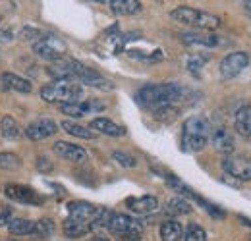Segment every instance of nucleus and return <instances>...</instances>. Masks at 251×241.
I'll use <instances>...</instances> for the list:
<instances>
[{"label":"nucleus","mask_w":251,"mask_h":241,"mask_svg":"<svg viewBox=\"0 0 251 241\" xmlns=\"http://www.w3.org/2000/svg\"><path fill=\"white\" fill-rule=\"evenodd\" d=\"M182 96H184V89L176 83H151V85H145L137 91L135 100L143 108L157 112V110L168 108V106H176V102Z\"/></svg>","instance_id":"nucleus-1"},{"label":"nucleus","mask_w":251,"mask_h":241,"mask_svg":"<svg viewBox=\"0 0 251 241\" xmlns=\"http://www.w3.org/2000/svg\"><path fill=\"white\" fill-rule=\"evenodd\" d=\"M211 139V123L201 116H189L182 125V137L180 145L182 151L199 152L209 145Z\"/></svg>","instance_id":"nucleus-2"},{"label":"nucleus","mask_w":251,"mask_h":241,"mask_svg":"<svg viewBox=\"0 0 251 241\" xmlns=\"http://www.w3.org/2000/svg\"><path fill=\"white\" fill-rule=\"evenodd\" d=\"M172 20L182 24V25H188V27H195V29H205V31H213L220 27V18L215 14H209V12H203V10H195V8H189V6H180V8H174L170 12Z\"/></svg>","instance_id":"nucleus-3"},{"label":"nucleus","mask_w":251,"mask_h":241,"mask_svg":"<svg viewBox=\"0 0 251 241\" xmlns=\"http://www.w3.org/2000/svg\"><path fill=\"white\" fill-rule=\"evenodd\" d=\"M41 96L47 102H58V104H68V102H77L83 96V87L77 81L72 79H60L45 85L41 89Z\"/></svg>","instance_id":"nucleus-4"},{"label":"nucleus","mask_w":251,"mask_h":241,"mask_svg":"<svg viewBox=\"0 0 251 241\" xmlns=\"http://www.w3.org/2000/svg\"><path fill=\"white\" fill-rule=\"evenodd\" d=\"M49 75L54 77V81H60V79H72V81H81L89 72L91 68L83 66L79 60H74V58H62L58 62H52L49 68H47Z\"/></svg>","instance_id":"nucleus-5"},{"label":"nucleus","mask_w":251,"mask_h":241,"mask_svg":"<svg viewBox=\"0 0 251 241\" xmlns=\"http://www.w3.org/2000/svg\"><path fill=\"white\" fill-rule=\"evenodd\" d=\"M66 50H68L66 43L54 35H43L37 43H33V52L50 62H58L66 58Z\"/></svg>","instance_id":"nucleus-6"},{"label":"nucleus","mask_w":251,"mask_h":241,"mask_svg":"<svg viewBox=\"0 0 251 241\" xmlns=\"http://www.w3.org/2000/svg\"><path fill=\"white\" fill-rule=\"evenodd\" d=\"M222 170L242 181H251V156L248 154H228L222 160Z\"/></svg>","instance_id":"nucleus-7"},{"label":"nucleus","mask_w":251,"mask_h":241,"mask_svg":"<svg viewBox=\"0 0 251 241\" xmlns=\"http://www.w3.org/2000/svg\"><path fill=\"white\" fill-rule=\"evenodd\" d=\"M4 193L8 199L24 203V205H33V207H41L45 203V197L39 195L35 189H31L29 185H20V183H10L4 187Z\"/></svg>","instance_id":"nucleus-8"},{"label":"nucleus","mask_w":251,"mask_h":241,"mask_svg":"<svg viewBox=\"0 0 251 241\" xmlns=\"http://www.w3.org/2000/svg\"><path fill=\"white\" fill-rule=\"evenodd\" d=\"M66 209H68V218L70 220L79 222V224H87L93 230L95 218H97L100 207H95L87 201H72V203L66 205Z\"/></svg>","instance_id":"nucleus-9"},{"label":"nucleus","mask_w":251,"mask_h":241,"mask_svg":"<svg viewBox=\"0 0 251 241\" xmlns=\"http://www.w3.org/2000/svg\"><path fill=\"white\" fill-rule=\"evenodd\" d=\"M248 64H250V56L246 52H230L220 62V75L224 79H234L248 68Z\"/></svg>","instance_id":"nucleus-10"},{"label":"nucleus","mask_w":251,"mask_h":241,"mask_svg":"<svg viewBox=\"0 0 251 241\" xmlns=\"http://www.w3.org/2000/svg\"><path fill=\"white\" fill-rule=\"evenodd\" d=\"M108 230L116 236H124V234H137L141 236L143 234V224L131 216H126V214H114L112 220H110V226Z\"/></svg>","instance_id":"nucleus-11"},{"label":"nucleus","mask_w":251,"mask_h":241,"mask_svg":"<svg viewBox=\"0 0 251 241\" xmlns=\"http://www.w3.org/2000/svg\"><path fill=\"white\" fill-rule=\"evenodd\" d=\"M209 143H211L219 152L226 154V156L232 154L234 147H236V141H234L232 131H230L228 127H224V125L211 127V139H209Z\"/></svg>","instance_id":"nucleus-12"},{"label":"nucleus","mask_w":251,"mask_h":241,"mask_svg":"<svg viewBox=\"0 0 251 241\" xmlns=\"http://www.w3.org/2000/svg\"><path fill=\"white\" fill-rule=\"evenodd\" d=\"M58 131V125L56 121L50 120V118H41V120L31 121L27 127H25V135L31 139V141H41V139H47L50 135H54Z\"/></svg>","instance_id":"nucleus-13"},{"label":"nucleus","mask_w":251,"mask_h":241,"mask_svg":"<svg viewBox=\"0 0 251 241\" xmlns=\"http://www.w3.org/2000/svg\"><path fill=\"white\" fill-rule=\"evenodd\" d=\"M60 112L66 116H72V118H83L85 114H91L95 110H100L104 108L102 102H97V100H77V102H68V104H60L58 106Z\"/></svg>","instance_id":"nucleus-14"},{"label":"nucleus","mask_w":251,"mask_h":241,"mask_svg":"<svg viewBox=\"0 0 251 241\" xmlns=\"http://www.w3.org/2000/svg\"><path fill=\"white\" fill-rule=\"evenodd\" d=\"M52 151L56 152L60 158L64 160H70V162H85L87 160V151L79 145H74V143H68V141H56Z\"/></svg>","instance_id":"nucleus-15"},{"label":"nucleus","mask_w":251,"mask_h":241,"mask_svg":"<svg viewBox=\"0 0 251 241\" xmlns=\"http://www.w3.org/2000/svg\"><path fill=\"white\" fill-rule=\"evenodd\" d=\"M126 207L135 214H151L158 209V199L153 195H143V197H129L126 199Z\"/></svg>","instance_id":"nucleus-16"},{"label":"nucleus","mask_w":251,"mask_h":241,"mask_svg":"<svg viewBox=\"0 0 251 241\" xmlns=\"http://www.w3.org/2000/svg\"><path fill=\"white\" fill-rule=\"evenodd\" d=\"M89 127L93 129L95 133H104V135H110V137H122V135H126V127L114 123L108 118H95L89 123Z\"/></svg>","instance_id":"nucleus-17"},{"label":"nucleus","mask_w":251,"mask_h":241,"mask_svg":"<svg viewBox=\"0 0 251 241\" xmlns=\"http://www.w3.org/2000/svg\"><path fill=\"white\" fill-rule=\"evenodd\" d=\"M234 127H236V131H238L240 135L251 137V104L242 106V108L236 112Z\"/></svg>","instance_id":"nucleus-18"},{"label":"nucleus","mask_w":251,"mask_h":241,"mask_svg":"<svg viewBox=\"0 0 251 241\" xmlns=\"http://www.w3.org/2000/svg\"><path fill=\"white\" fill-rule=\"evenodd\" d=\"M182 41L186 45H197V47H217L219 45V37L217 35H207V33H182Z\"/></svg>","instance_id":"nucleus-19"},{"label":"nucleus","mask_w":251,"mask_h":241,"mask_svg":"<svg viewBox=\"0 0 251 241\" xmlns=\"http://www.w3.org/2000/svg\"><path fill=\"white\" fill-rule=\"evenodd\" d=\"M184 238V228L176 220H166L160 224V240L162 241H180Z\"/></svg>","instance_id":"nucleus-20"},{"label":"nucleus","mask_w":251,"mask_h":241,"mask_svg":"<svg viewBox=\"0 0 251 241\" xmlns=\"http://www.w3.org/2000/svg\"><path fill=\"white\" fill-rule=\"evenodd\" d=\"M2 83L4 87L12 91H18V93H31V81H27L25 77L22 75H16V73H2Z\"/></svg>","instance_id":"nucleus-21"},{"label":"nucleus","mask_w":251,"mask_h":241,"mask_svg":"<svg viewBox=\"0 0 251 241\" xmlns=\"http://www.w3.org/2000/svg\"><path fill=\"white\" fill-rule=\"evenodd\" d=\"M110 10L114 14H120V16H131V14H137L141 10V2L139 0H110Z\"/></svg>","instance_id":"nucleus-22"},{"label":"nucleus","mask_w":251,"mask_h":241,"mask_svg":"<svg viewBox=\"0 0 251 241\" xmlns=\"http://www.w3.org/2000/svg\"><path fill=\"white\" fill-rule=\"evenodd\" d=\"M60 125H62V129L66 133H70V135H74V137H81V139H95V137H97V133H95L91 127H85V125L75 123V121L64 120Z\"/></svg>","instance_id":"nucleus-23"},{"label":"nucleus","mask_w":251,"mask_h":241,"mask_svg":"<svg viewBox=\"0 0 251 241\" xmlns=\"http://www.w3.org/2000/svg\"><path fill=\"white\" fill-rule=\"evenodd\" d=\"M0 133H2L4 139L16 141V139H20L22 129H20V123L14 120L12 116H4V118L0 120Z\"/></svg>","instance_id":"nucleus-24"},{"label":"nucleus","mask_w":251,"mask_h":241,"mask_svg":"<svg viewBox=\"0 0 251 241\" xmlns=\"http://www.w3.org/2000/svg\"><path fill=\"white\" fill-rule=\"evenodd\" d=\"M79 85H89V87H93V89H99V91H112L114 89V85L106 79V77H102L100 73H97L95 70H91L81 81H79Z\"/></svg>","instance_id":"nucleus-25"},{"label":"nucleus","mask_w":251,"mask_h":241,"mask_svg":"<svg viewBox=\"0 0 251 241\" xmlns=\"http://www.w3.org/2000/svg\"><path fill=\"white\" fill-rule=\"evenodd\" d=\"M8 232L12 236H31L35 232V222L25 218H12L8 224Z\"/></svg>","instance_id":"nucleus-26"},{"label":"nucleus","mask_w":251,"mask_h":241,"mask_svg":"<svg viewBox=\"0 0 251 241\" xmlns=\"http://www.w3.org/2000/svg\"><path fill=\"white\" fill-rule=\"evenodd\" d=\"M89 232H93V230H91V226H87V224H79V222H74V220H70V218L64 220V234H66L70 240H77V238H81V236H87Z\"/></svg>","instance_id":"nucleus-27"},{"label":"nucleus","mask_w":251,"mask_h":241,"mask_svg":"<svg viewBox=\"0 0 251 241\" xmlns=\"http://www.w3.org/2000/svg\"><path fill=\"white\" fill-rule=\"evenodd\" d=\"M166 212H168L170 216L189 214V212H191V205H189L184 197H174V199H170V201H168V205H166Z\"/></svg>","instance_id":"nucleus-28"},{"label":"nucleus","mask_w":251,"mask_h":241,"mask_svg":"<svg viewBox=\"0 0 251 241\" xmlns=\"http://www.w3.org/2000/svg\"><path fill=\"white\" fill-rule=\"evenodd\" d=\"M22 166V158L16 152H0V170H18Z\"/></svg>","instance_id":"nucleus-29"},{"label":"nucleus","mask_w":251,"mask_h":241,"mask_svg":"<svg viewBox=\"0 0 251 241\" xmlns=\"http://www.w3.org/2000/svg\"><path fill=\"white\" fill-rule=\"evenodd\" d=\"M35 236H41V238H49L54 234V222L50 218H41L35 222Z\"/></svg>","instance_id":"nucleus-30"},{"label":"nucleus","mask_w":251,"mask_h":241,"mask_svg":"<svg viewBox=\"0 0 251 241\" xmlns=\"http://www.w3.org/2000/svg\"><path fill=\"white\" fill-rule=\"evenodd\" d=\"M184 241H207V232L199 224H189L184 232Z\"/></svg>","instance_id":"nucleus-31"},{"label":"nucleus","mask_w":251,"mask_h":241,"mask_svg":"<svg viewBox=\"0 0 251 241\" xmlns=\"http://www.w3.org/2000/svg\"><path fill=\"white\" fill-rule=\"evenodd\" d=\"M112 158L120 164V166H124V168H133V166H137V160L131 156V154H127L124 151H114L112 152Z\"/></svg>","instance_id":"nucleus-32"},{"label":"nucleus","mask_w":251,"mask_h":241,"mask_svg":"<svg viewBox=\"0 0 251 241\" xmlns=\"http://www.w3.org/2000/svg\"><path fill=\"white\" fill-rule=\"evenodd\" d=\"M45 33L41 29H37V27H22V31H20V39L22 41H33V43H37L41 37H43Z\"/></svg>","instance_id":"nucleus-33"},{"label":"nucleus","mask_w":251,"mask_h":241,"mask_svg":"<svg viewBox=\"0 0 251 241\" xmlns=\"http://www.w3.org/2000/svg\"><path fill=\"white\" fill-rule=\"evenodd\" d=\"M205 62H207L205 56H199V54H197V56H191V58L188 60V70L191 72V73H195V75H197V73L201 72V68H203V64H205Z\"/></svg>","instance_id":"nucleus-34"},{"label":"nucleus","mask_w":251,"mask_h":241,"mask_svg":"<svg viewBox=\"0 0 251 241\" xmlns=\"http://www.w3.org/2000/svg\"><path fill=\"white\" fill-rule=\"evenodd\" d=\"M37 168H39L41 172H49V170H52V164H50L45 156H41V158H37Z\"/></svg>","instance_id":"nucleus-35"},{"label":"nucleus","mask_w":251,"mask_h":241,"mask_svg":"<svg viewBox=\"0 0 251 241\" xmlns=\"http://www.w3.org/2000/svg\"><path fill=\"white\" fill-rule=\"evenodd\" d=\"M10 209L8 207H2V211H0V226H6V224H10Z\"/></svg>","instance_id":"nucleus-36"},{"label":"nucleus","mask_w":251,"mask_h":241,"mask_svg":"<svg viewBox=\"0 0 251 241\" xmlns=\"http://www.w3.org/2000/svg\"><path fill=\"white\" fill-rule=\"evenodd\" d=\"M116 241H141V236H137V234H124V236H116Z\"/></svg>","instance_id":"nucleus-37"},{"label":"nucleus","mask_w":251,"mask_h":241,"mask_svg":"<svg viewBox=\"0 0 251 241\" xmlns=\"http://www.w3.org/2000/svg\"><path fill=\"white\" fill-rule=\"evenodd\" d=\"M12 39H14L12 31H2V29H0V43H10Z\"/></svg>","instance_id":"nucleus-38"},{"label":"nucleus","mask_w":251,"mask_h":241,"mask_svg":"<svg viewBox=\"0 0 251 241\" xmlns=\"http://www.w3.org/2000/svg\"><path fill=\"white\" fill-rule=\"evenodd\" d=\"M244 10L248 12V16L251 18V0H248V2H244Z\"/></svg>","instance_id":"nucleus-39"},{"label":"nucleus","mask_w":251,"mask_h":241,"mask_svg":"<svg viewBox=\"0 0 251 241\" xmlns=\"http://www.w3.org/2000/svg\"><path fill=\"white\" fill-rule=\"evenodd\" d=\"M87 241H110V240H106V238H102V236H93V238H89Z\"/></svg>","instance_id":"nucleus-40"},{"label":"nucleus","mask_w":251,"mask_h":241,"mask_svg":"<svg viewBox=\"0 0 251 241\" xmlns=\"http://www.w3.org/2000/svg\"><path fill=\"white\" fill-rule=\"evenodd\" d=\"M0 22H2V14H0Z\"/></svg>","instance_id":"nucleus-41"},{"label":"nucleus","mask_w":251,"mask_h":241,"mask_svg":"<svg viewBox=\"0 0 251 241\" xmlns=\"http://www.w3.org/2000/svg\"><path fill=\"white\" fill-rule=\"evenodd\" d=\"M8 241H16V240H8Z\"/></svg>","instance_id":"nucleus-42"}]
</instances>
